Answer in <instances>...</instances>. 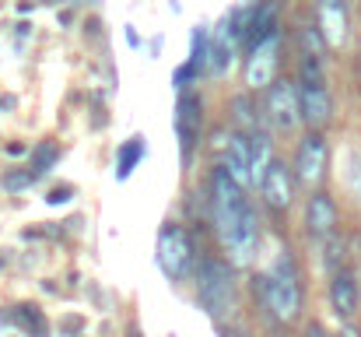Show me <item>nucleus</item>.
Wrapping results in <instances>:
<instances>
[{
  "label": "nucleus",
  "mask_w": 361,
  "mask_h": 337,
  "mask_svg": "<svg viewBox=\"0 0 361 337\" xmlns=\"http://www.w3.org/2000/svg\"><path fill=\"white\" fill-rule=\"evenodd\" d=\"M256 288H259L263 309L274 320L295 324L302 317V281H298V267H295V260H291L288 249H281L274 256V267L256 278Z\"/></svg>",
  "instance_id": "obj_1"
},
{
  "label": "nucleus",
  "mask_w": 361,
  "mask_h": 337,
  "mask_svg": "<svg viewBox=\"0 0 361 337\" xmlns=\"http://www.w3.org/2000/svg\"><path fill=\"white\" fill-rule=\"evenodd\" d=\"M245 208H249L245 190L235 183V176H232L225 165H218V169L211 172V215H214V228H218V235H221L225 246H228V239L235 235Z\"/></svg>",
  "instance_id": "obj_2"
},
{
  "label": "nucleus",
  "mask_w": 361,
  "mask_h": 337,
  "mask_svg": "<svg viewBox=\"0 0 361 337\" xmlns=\"http://www.w3.org/2000/svg\"><path fill=\"white\" fill-rule=\"evenodd\" d=\"M298 99H302V123H309V130H323L334 119V99H330V88H326V74H323V60L319 57H302Z\"/></svg>",
  "instance_id": "obj_3"
},
{
  "label": "nucleus",
  "mask_w": 361,
  "mask_h": 337,
  "mask_svg": "<svg viewBox=\"0 0 361 337\" xmlns=\"http://www.w3.org/2000/svg\"><path fill=\"white\" fill-rule=\"evenodd\" d=\"M197 295L200 306L214 317V320H228L235 313V281H232V267L225 260L207 256L197 271Z\"/></svg>",
  "instance_id": "obj_4"
},
{
  "label": "nucleus",
  "mask_w": 361,
  "mask_h": 337,
  "mask_svg": "<svg viewBox=\"0 0 361 337\" xmlns=\"http://www.w3.org/2000/svg\"><path fill=\"white\" fill-rule=\"evenodd\" d=\"M193 264H197V256H193V242H190L186 228L172 222L161 225V232H158V267L165 271V278L186 281L193 274Z\"/></svg>",
  "instance_id": "obj_5"
},
{
  "label": "nucleus",
  "mask_w": 361,
  "mask_h": 337,
  "mask_svg": "<svg viewBox=\"0 0 361 337\" xmlns=\"http://www.w3.org/2000/svg\"><path fill=\"white\" fill-rule=\"evenodd\" d=\"M326 162H330V148H326V137L319 130H309L302 141H298V151H295V179L302 187H319L326 179Z\"/></svg>",
  "instance_id": "obj_6"
},
{
  "label": "nucleus",
  "mask_w": 361,
  "mask_h": 337,
  "mask_svg": "<svg viewBox=\"0 0 361 337\" xmlns=\"http://www.w3.org/2000/svg\"><path fill=\"white\" fill-rule=\"evenodd\" d=\"M267 116L277 130L291 134L298 123H302V99H298V85L288 81V78H277L270 88H267Z\"/></svg>",
  "instance_id": "obj_7"
},
{
  "label": "nucleus",
  "mask_w": 361,
  "mask_h": 337,
  "mask_svg": "<svg viewBox=\"0 0 361 337\" xmlns=\"http://www.w3.org/2000/svg\"><path fill=\"white\" fill-rule=\"evenodd\" d=\"M277 53H281V35H270L256 46H249V57H245V88L259 92V88H270L277 78Z\"/></svg>",
  "instance_id": "obj_8"
},
{
  "label": "nucleus",
  "mask_w": 361,
  "mask_h": 337,
  "mask_svg": "<svg viewBox=\"0 0 361 337\" xmlns=\"http://www.w3.org/2000/svg\"><path fill=\"white\" fill-rule=\"evenodd\" d=\"M259 197H263V204H267L270 211H277V215L291 208V201H295V176H291V169H288L284 162L274 158V165H270L267 176L259 179Z\"/></svg>",
  "instance_id": "obj_9"
},
{
  "label": "nucleus",
  "mask_w": 361,
  "mask_h": 337,
  "mask_svg": "<svg viewBox=\"0 0 361 337\" xmlns=\"http://www.w3.org/2000/svg\"><path fill=\"white\" fill-rule=\"evenodd\" d=\"M200 126H204V102H200V95L183 92L179 95V106H176V137H179L186 158H190L193 144L200 141Z\"/></svg>",
  "instance_id": "obj_10"
},
{
  "label": "nucleus",
  "mask_w": 361,
  "mask_h": 337,
  "mask_svg": "<svg viewBox=\"0 0 361 337\" xmlns=\"http://www.w3.org/2000/svg\"><path fill=\"white\" fill-rule=\"evenodd\" d=\"M316 28L330 49H341L348 39V4L344 0H319L316 4Z\"/></svg>",
  "instance_id": "obj_11"
},
{
  "label": "nucleus",
  "mask_w": 361,
  "mask_h": 337,
  "mask_svg": "<svg viewBox=\"0 0 361 337\" xmlns=\"http://www.w3.org/2000/svg\"><path fill=\"white\" fill-rule=\"evenodd\" d=\"M337 204H334V197L330 194H323V190H316L312 197H309V208H305V228H309V235L312 239H330L334 232H337Z\"/></svg>",
  "instance_id": "obj_12"
},
{
  "label": "nucleus",
  "mask_w": 361,
  "mask_h": 337,
  "mask_svg": "<svg viewBox=\"0 0 361 337\" xmlns=\"http://www.w3.org/2000/svg\"><path fill=\"white\" fill-rule=\"evenodd\" d=\"M225 141V169L235 176L242 190L252 187V176H249V137L242 130H232V134H221Z\"/></svg>",
  "instance_id": "obj_13"
},
{
  "label": "nucleus",
  "mask_w": 361,
  "mask_h": 337,
  "mask_svg": "<svg viewBox=\"0 0 361 337\" xmlns=\"http://www.w3.org/2000/svg\"><path fill=\"white\" fill-rule=\"evenodd\" d=\"M358 302H361V292H358L355 274L337 271V274L330 278V306H334V313H337L341 320H351V317L358 313Z\"/></svg>",
  "instance_id": "obj_14"
},
{
  "label": "nucleus",
  "mask_w": 361,
  "mask_h": 337,
  "mask_svg": "<svg viewBox=\"0 0 361 337\" xmlns=\"http://www.w3.org/2000/svg\"><path fill=\"white\" fill-rule=\"evenodd\" d=\"M245 35H249V46L277 35V0H263L259 7H252V18L245 25Z\"/></svg>",
  "instance_id": "obj_15"
},
{
  "label": "nucleus",
  "mask_w": 361,
  "mask_h": 337,
  "mask_svg": "<svg viewBox=\"0 0 361 337\" xmlns=\"http://www.w3.org/2000/svg\"><path fill=\"white\" fill-rule=\"evenodd\" d=\"M274 165V141L259 130L249 137V176H252V187H259V179L267 176V169Z\"/></svg>",
  "instance_id": "obj_16"
},
{
  "label": "nucleus",
  "mask_w": 361,
  "mask_h": 337,
  "mask_svg": "<svg viewBox=\"0 0 361 337\" xmlns=\"http://www.w3.org/2000/svg\"><path fill=\"white\" fill-rule=\"evenodd\" d=\"M228 28H232V21L225 18L221 21V28L211 35V49H207V67H211V74H225L228 71V64H232V35H228Z\"/></svg>",
  "instance_id": "obj_17"
},
{
  "label": "nucleus",
  "mask_w": 361,
  "mask_h": 337,
  "mask_svg": "<svg viewBox=\"0 0 361 337\" xmlns=\"http://www.w3.org/2000/svg\"><path fill=\"white\" fill-rule=\"evenodd\" d=\"M232 119H235V126H239L245 137L259 134V116H256V106H252L249 95H235L232 99Z\"/></svg>",
  "instance_id": "obj_18"
},
{
  "label": "nucleus",
  "mask_w": 361,
  "mask_h": 337,
  "mask_svg": "<svg viewBox=\"0 0 361 337\" xmlns=\"http://www.w3.org/2000/svg\"><path fill=\"white\" fill-rule=\"evenodd\" d=\"M140 158H144V137H130V141L120 148V165H116V176H120V179H126Z\"/></svg>",
  "instance_id": "obj_19"
},
{
  "label": "nucleus",
  "mask_w": 361,
  "mask_h": 337,
  "mask_svg": "<svg viewBox=\"0 0 361 337\" xmlns=\"http://www.w3.org/2000/svg\"><path fill=\"white\" fill-rule=\"evenodd\" d=\"M56 155H60V148H56L53 141H42V144L32 151V165H28V172H32V176L49 172V169H53V162H56Z\"/></svg>",
  "instance_id": "obj_20"
},
{
  "label": "nucleus",
  "mask_w": 361,
  "mask_h": 337,
  "mask_svg": "<svg viewBox=\"0 0 361 337\" xmlns=\"http://www.w3.org/2000/svg\"><path fill=\"white\" fill-rule=\"evenodd\" d=\"M298 42H302V57H319V60H323V49H326V42H323L319 28H312V25L298 28Z\"/></svg>",
  "instance_id": "obj_21"
},
{
  "label": "nucleus",
  "mask_w": 361,
  "mask_h": 337,
  "mask_svg": "<svg viewBox=\"0 0 361 337\" xmlns=\"http://www.w3.org/2000/svg\"><path fill=\"white\" fill-rule=\"evenodd\" d=\"M207 49H211L207 35H204V32H193V57H190V67L204 71V67H207Z\"/></svg>",
  "instance_id": "obj_22"
},
{
  "label": "nucleus",
  "mask_w": 361,
  "mask_h": 337,
  "mask_svg": "<svg viewBox=\"0 0 361 337\" xmlns=\"http://www.w3.org/2000/svg\"><path fill=\"white\" fill-rule=\"evenodd\" d=\"M32 179H39V176H32V172H11V176H4V190H21Z\"/></svg>",
  "instance_id": "obj_23"
},
{
  "label": "nucleus",
  "mask_w": 361,
  "mask_h": 337,
  "mask_svg": "<svg viewBox=\"0 0 361 337\" xmlns=\"http://www.w3.org/2000/svg\"><path fill=\"white\" fill-rule=\"evenodd\" d=\"M197 74H200V71H197V67H190V64H186V67H179V71H176V85H179V88H183V85H186V81H190V78H197Z\"/></svg>",
  "instance_id": "obj_24"
},
{
  "label": "nucleus",
  "mask_w": 361,
  "mask_h": 337,
  "mask_svg": "<svg viewBox=\"0 0 361 337\" xmlns=\"http://www.w3.org/2000/svg\"><path fill=\"white\" fill-rule=\"evenodd\" d=\"M46 201H49V204H67V201H71V187H63V190H53Z\"/></svg>",
  "instance_id": "obj_25"
},
{
  "label": "nucleus",
  "mask_w": 361,
  "mask_h": 337,
  "mask_svg": "<svg viewBox=\"0 0 361 337\" xmlns=\"http://www.w3.org/2000/svg\"><path fill=\"white\" fill-rule=\"evenodd\" d=\"M305 337H326V331H323V327H319V324H312V327H309V331H305Z\"/></svg>",
  "instance_id": "obj_26"
},
{
  "label": "nucleus",
  "mask_w": 361,
  "mask_h": 337,
  "mask_svg": "<svg viewBox=\"0 0 361 337\" xmlns=\"http://www.w3.org/2000/svg\"><path fill=\"white\" fill-rule=\"evenodd\" d=\"M337 337H361V334L351 327V324H348V327H341V331H337Z\"/></svg>",
  "instance_id": "obj_27"
},
{
  "label": "nucleus",
  "mask_w": 361,
  "mask_h": 337,
  "mask_svg": "<svg viewBox=\"0 0 361 337\" xmlns=\"http://www.w3.org/2000/svg\"><path fill=\"white\" fill-rule=\"evenodd\" d=\"M235 337H245V334H235Z\"/></svg>",
  "instance_id": "obj_28"
}]
</instances>
